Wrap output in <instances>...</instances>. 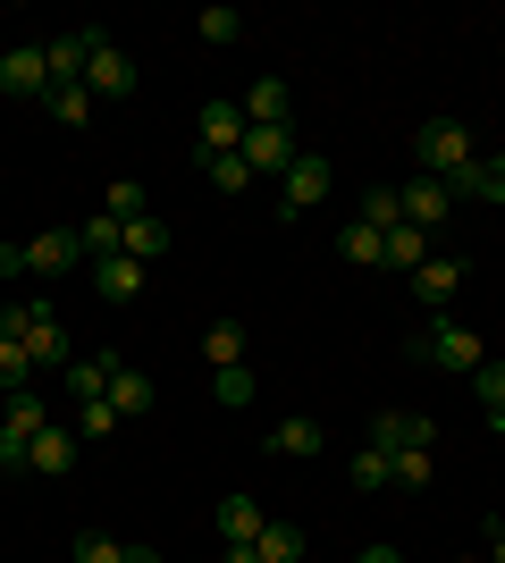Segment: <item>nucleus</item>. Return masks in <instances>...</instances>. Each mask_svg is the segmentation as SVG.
Segmentation results:
<instances>
[{"mask_svg":"<svg viewBox=\"0 0 505 563\" xmlns=\"http://www.w3.org/2000/svg\"><path fill=\"white\" fill-rule=\"evenodd\" d=\"M194 34H202V43H237V34H244V18L228 9V0H219V9H202V18H194Z\"/></svg>","mask_w":505,"mask_h":563,"instance_id":"72a5a7b5","label":"nucleus"},{"mask_svg":"<svg viewBox=\"0 0 505 563\" xmlns=\"http://www.w3.org/2000/svg\"><path fill=\"white\" fill-rule=\"evenodd\" d=\"M329 186H337V168L320 161V152H295V168L278 177V211H320Z\"/></svg>","mask_w":505,"mask_h":563,"instance_id":"0eeeda50","label":"nucleus"},{"mask_svg":"<svg viewBox=\"0 0 505 563\" xmlns=\"http://www.w3.org/2000/svg\"><path fill=\"white\" fill-rule=\"evenodd\" d=\"M354 488H362V496H380V488H387V454H380V446H362V454H354Z\"/></svg>","mask_w":505,"mask_h":563,"instance_id":"e433bc0d","label":"nucleus"},{"mask_svg":"<svg viewBox=\"0 0 505 563\" xmlns=\"http://www.w3.org/2000/svg\"><path fill=\"white\" fill-rule=\"evenodd\" d=\"M354 563H405V555H396V547H362Z\"/></svg>","mask_w":505,"mask_h":563,"instance_id":"a19ab883","label":"nucleus"},{"mask_svg":"<svg viewBox=\"0 0 505 563\" xmlns=\"http://www.w3.org/2000/svg\"><path fill=\"white\" fill-rule=\"evenodd\" d=\"M110 371H119V353H76L68 371H59V387H68V404H76V412L110 396Z\"/></svg>","mask_w":505,"mask_h":563,"instance_id":"ddd939ff","label":"nucleus"},{"mask_svg":"<svg viewBox=\"0 0 505 563\" xmlns=\"http://www.w3.org/2000/svg\"><path fill=\"white\" fill-rule=\"evenodd\" d=\"M481 563H505V521L488 530V555H481Z\"/></svg>","mask_w":505,"mask_h":563,"instance_id":"79ce46f5","label":"nucleus"},{"mask_svg":"<svg viewBox=\"0 0 505 563\" xmlns=\"http://www.w3.org/2000/svg\"><path fill=\"white\" fill-rule=\"evenodd\" d=\"M211 396L228 404V412H244V404H253V371H244V362L237 371H211Z\"/></svg>","mask_w":505,"mask_h":563,"instance_id":"2f4dec72","label":"nucleus"},{"mask_svg":"<svg viewBox=\"0 0 505 563\" xmlns=\"http://www.w3.org/2000/svg\"><path fill=\"white\" fill-rule=\"evenodd\" d=\"M371 446L380 454H438V421L430 412H380V421H371Z\"/></svg>","mask_w":505,"mask_h":563,"instance_id":"6e6552de","label":"nucleus"},{"mask_svg":"<svg viewBox=\"0 0 505 563\" xmlns=\"http://www.w3.org/2000/svg\"><path fill=\"white\" fill-rule=\"evenodd\" d=\"M202 177H211L219 194H244V186H253V168H244L237 152H211V161H202Z\"/></svg>","mask_w":505,"mask_h":563,"instance_id":"c756f323","label":"nucleus"},{"mask_svg":"<svg viewBox=\"0 0 505 563\" xmlns=\"http://www.w3.org/2000/svg\"><path fill=\"white\" fill-rule=\"evenodd\" d=\"M76 438H119V412H110V404H85V412H76Z\"/></svg>","mask_w":505,"mask_h":563,"instance_id":"58836bf2","label":"nucleus"},{"mask_svg":"<svg viewBox=\"0 0 505 563\" xmlns=\"http://www.w3.org/2000/svg\"><path fill=\"white\" fill-rule=\"evenodd\" d=\"M472 396H481L488 429H497V421H505V362H481V371H472Z\"/></svg>","mask_w":505,"mask_h":563,"instance_id":"a878e982","label":"nucleus"},{"mask_svg":"<svg viewBox=\"0 0 505 563\" xmlns=\"http://www.w3.org/2000/svg\"><path fill=\"white\" fill-rule=\"evenodd\" d=\"M85 93H94V101H127V93H135V59H127L119 43H94V59H85Z\"/></svg>","mask_w":505,"mask_h":563,"instance_id":"9d476101","label":"nucleus"},{"mask_svg":"<svg viewBox=\"0 0 505 563\" xmlns=\"http://www.w3.org/2000/svg\"><path fill=\"white\" fill-rule=\"evenodd\" d=\"M421 261H430V235H421V228H387V269H405V278H413Z\"/></svg>","mask_w":505,"mask_h":563,"instance_id":"393cba45","label":"nucleus"},{"mask_svg":"<svg viewBox=\"0 0 505 563\" xmlns=\"http://www.w3.org/2000/svg\"><path fill=\"white\" fill-rule=\"evenodd\" d=\"M219 547H253V539H262V530H270V514H262V505H253V496H219Z\"/></svg>","mask_w":505,"mask_h":563,"instance_id":"f3484780","label":"nucleus"},{"mask_svg":"<svg viewBox=\"0 0 505 563\" xmlns=\"http://www.w3.org/2000/svg\"><path fill=\"white\" fill-rule=\"evenodd\" d=\"M76 563H127V547L101 539V530H76Z\"/></svg>","mask_w":505,"mask_h":563,"instance_id":"4c0bfd02","label":"nucleus"},{"mask_svg":"<svg viewBox=\"0 0 505 563\" xmlns=\"http://www.w3.org/2000/svg\"><path fill=\"white\" fill-rule=\"evenodd\" d=\"M430 454H387V488H430Z\"/></svg>","mask_w":505,"mask_h":563,"instance_id":"473e14b6","label":"nucleus"},{"mask_svg":"<svg viewBox=\"0 0 505 563\" xmlns=\"http://www.w3.org/2000/svg\"><path fill=\"white\" fill-rule=\"evenodd\" d=\"M244 353H253V336H244V320H211V329H202V362H211V371H237Z\"/></svg>","mask_w":505,"mask_h":563,"instance_id":"4be33fe9","label":"nucleus"},{"mask_svg":"<svg viewBox=\"0 0 505 563\" xmlns=\"http://www.w3.org/2000/svg\"><path fill=\"white\" fill-rule=\"evenodd\" d=\"M497 429H505V421H497Z\"/></svg>","mask_w":505,"mask_h":563,"instance_id":"49530a36","label":"nucleus"},{"mask_svg":"<svg viewBox=\"0 0 505 563\" xmlns=\"http://www.w3.org/2000/svg\"><path fill=\"white\" fill-rule=\"evenodd\" d=\"M168 244H177V235H168V219H127V261H168Z\"/></svg>","mask_w":505,"mask_h":563,"instance_id":"5701e85b","label":"nucleus"},{"mask_svg":"<svg viewBox=\"0 0 505 563\" xmlns=\"http://www.w3.org/2000/svg\"><path fill=\"white\" fill-rule=\"evenodd\" d=\"M237 101H244V126H295V93H287V76H253Z\"/></svg>","mask_w":505,"mask_h":563,"instance_id":"f8f14e48","label":"nucleus"},{"mask_svg":"<svg viewBox=\"0 0 505 563\" xmlns=\"http://www.w3.org/2000/svg\"><path fill=\"white\" fill-rule=\"evenodd\" d=\"M244 143V101L237 93H211L202 118H194V161H211V152H237Z\"/></svg>","mask_w":505,"mask_h":563,"instance_id":"39448f33","label":"nucleus"},{"mask_svg":"<svg viewBox=\"0 0 505 563\" xmlns=\"http://www.w3.org/2000/svg\"><path fill=\"white\" fill-rule=\"evenodd\" d=\"M0 51H9V34H0Z\"/></svg>","mask_w":505,"mask_h":563,"instance_id":"a18cd8bd","label":"nucleus"},{"mask_svg":"<svg viewBox=\"0 0 505 563\" xmlns=\"http://www.w3.org/2000/svg\"><path fill=\"white\" fill-rule=\"evenodd\" d=\"M0 278H34V269H25V244H0Z\"/></svg>","mask_w":505,"mask_h":563,"instance_id":"ea45409f","label":"nucleus"},{"mask_svg":"<svg viewBox=\"0 0 505 563\" xmlns=\"http://www.w3.org/2000/svg\"><path fill=\"white\" fill-rule=\"evenodd\" d=\"M18 387H34V362H25V345L9 329H0V396H18Z\"/></svg>","mask_w":505,"mask_h":563,"instance_id":"bb28decb","label":"nucleus"},{"mask_svg":"<svg viewBox=\"0 0 505 563\" xmlns=\"http://www.w3.org/2000/svg\"><path fill=\"white\" fill-rule=\"evenodd\" d=\"M127 563H161V547H127Z\"/></svg>","mask_w":505,"mask_h":563,"instance_id":"37998d69","label":"nucleus"},{"mask_svg":"<svg viewBox=\"0 0 505 563\" xmlns=\"http://www.w3.org/2000/svg\"><path fill=\"white\" fill-rule=\"evenodd\" d=\"M9 429H18V438L51 429V412H43V396H34V387H18V396H9Z\"/></svg>","mask_w":505,"mask_h":563,"instance_id":"7c9ffc66","label":"nucleus"},{"mask_svg":"<svg viewBox=\"0 0 505 563\" xmlns=\"http://www.w3.org/2000/svg\"><path fill=\"white\" fill-rule=\"evenodd\" d=\"M76 429H34V446H25V471H43V479H68L76 471Z\"/></svg>","mask_w":505,"mask_h":563,"instance_id":"dca6fc26","label":"nucleus"},{"mask_svg":"<svg viewBox=\"0 0 505 563\" xmlns=\"http://www.w3.org/2000/svg\"><path fill=\"white\" fill-rule=\"evenodd\" d=\"M396 211H405V228L438 235L447 219H455V186H438V177H421V168H413L405 186H396Z\"/></svg>","mask_w":505,"mask_h":563,"instance_id":"20e7f679","label":"nucleus"},{"mask_svg":"<svg viewBox=\"0 0 505 563\" xmlns=\"http://www.w3.org/2000/svg\"><path fill=\"white\" fill-rule=\"evenodd\" d=\"M472 202H505V152H481V177H472Z\"/></svg>","mask_w":505,"mask_h":563,"instance_id":"c9c22d12","label":"nucleus"},{"mask_svg":"<svg viewBox=\"0 0 505 563\" xmlns=\"http://www.w3.org/2000/svg\"><path fill=\"white\" fill-rule=\"evenodd\" d=\"M0 421H9V396H0Z\"/></svg>","mask_w":505,"mask_h":563,"instance_id":"c03bdc74","label":"nucleus"},{"mask_svg":"<svg viewBox=\"0 0 505 563\" xmlns=\"http://www.w3.org/2000/svg\"><path fill=\"white\" fill-rule=\"evenodd\" d=\"M25 269H34V278H68V269H85V253H76V228H43L34 244H25Z\"/></svg>","mask_w":505,"mask_h":563,"instance_id":"4468645a","label":"nucleus"},{"mask_svg":"<svg viewBox=\"0 0 505 563\" xmlns=\"http://www.w3.org/2000/svg\"><path fill=\"white\" fill-rule=\"evenodd\" d=\"M51 118H59V126H85V118H94V93H85V85H51Z\"/></svg>","mask_w":505,"mask_h":563,"instance_id":"cd10ccee","label":"nucleus"},{"mask_svg":"<svg viewBox=\"0 0 505 563\" xmlns=\"http://www.w3.org/2000/svg\"><path fill=\"white\" fill-rule=\"evenodd\" d=\"M101 404H110L119 421H144L152 404H161V387H152V378L135 371V362H119V371H110V396H101Z\"/></svg>","mask_w":505,"mask_h":563,"instance_id":"2eb2a0df","label":"nucleus"},{"mask_svg":"<svg viewBox=\"0 0 505 563\" xmlns=\"http://www.w3.org/2000/svg\"><path fill=\"white\" fill-rule=\"evenodd\" d=\"M253 563H304V521H270L253 539Z\"/></svg>","mask_w":505,"mask_h":563,"instance_id":"b1692460","label":"nucleus"},{"mask_svg":"<svg viewBox=\"0 0 505 563\" xmlns=\"http://www.w3.org/2000/svg\"><path fill=\"white\" fill-rule=\"evenodd\" d=\"M337 261H354V269H387V235L371 228V219H354V228H337Z\"/></svg>","mask_w":505,"mask_h":563,"instance_id":"412c9836","label":"nucleus"},{"mask_svg":"<svg viewBox=\"0 0 505 563\" xmlns=\"http://www.w3.org/2000/svg\"><path fill=\"white\" fill-rule=\"evenodd\" d=\"M413 168L438 177V186H455V194H472V177H481V143H472L463 118H421V135H413Z\"/></svg>","mask_w":505,"mask_h":563,"instance_id":"f257e3e1","label":"nucleus"},{"mask_svg":"<svg viewBox=\"0 0 505 563\" xmlns=\"http://www.w3.org/2000/svg\"><path fill=\"white\" fill-rule=\"evenodd\" d=\"M0 93H18V101H43L51 93L43 43H9V51H0Z\"/></svg>","mask_w":505,"mask_h":563,"instance_id":"1a4fd4ad","label":"nucleus"},{"mask_svg":"<svg viewBox=\"0 0 505 563\" xmlns=\"http://www.w3.org/2000/svg\"><path fill=\"white\" fill-rule=\"evenodd\" d=\"M295 152H304V135H295V126H244V143H237V161L253 168V177H287Z\"/></svg>","mask_w":505,"mask_h":563,"instance_id":"423d86ee","label":"nucleus"},{"mask_svg":"<svg viewBox=\"0 0 505 563\" xmlns=\"http://www.w3.org/2000/svg\"><path fill=\"white\" fill-rule=\"evenodd\" d=\"M0 329L25 345L34 371H68V362H76V345H68V329L51 320V303H0Z\"/></svg>","mask_w":505,"mask_h":563,"instance_id":"f03ea898","label":"nucleus"},{"mask_svg":"<svg viewBox=\"0 0 505 563\" xmlns=\"http://www.w3.org/2000/svg\"><path fill=\"white\" fill-rule=\"evenodd\" d=\"M320 438H329V429H320V421H304V412H287V421H278V429H270V438H262V446L278 454V463H312V454H320Z\"/></svg>","mask_w":505,"mask_h":563,"instance_id":"a211bd4d","label":"nucleus"},{"mask_svg":"<svg viewBox=\"0 0 505 563\" xmlns=\"http://www.w3.org/2000/svg\"><path fill=\"white\" fill-rule=\"evenodd\" d=\"M101 211L119 219V228H127V219H152V194L135 186V177H119V186H110V202H101Z\"/></svg>","mask_w":505,"mask_h":563,"instance_id":"c85d7f7f","label":"nucleus"},{"mask_svg":"<svg viewBox=\"0 0 505 563\" xmlns=\"http://www.w3.org/2000/svg\"><path fill=\"white\" fill-rule=\"evenodd\" d=\"M463 278H472V261H463V253H430L421 269H413V295H421L430 311H447V303H455V286H463Z\"/></svg>","mask_w":505,"mask_h":563,"instance_id":"9b49d317","label":"nucleus"},{"mask_svg":"<svg viewBox=\"0 0 505 563\" xmlns=\"http://www.w3.org/2000/svg\"><path fill=\"white\" fill-rule=\"evenodd\" d=\"M76 253H85V269L94 261H110V253H127V228L110 211H94V219H76Z\"/></svg>","mask_w":505,"mask_h":563,"instance_id":"aec40b11","label":"nucleus"},{"mask_svg":"<svg viewBox=\"0 0 505 563\" xmlns=\"http://www.w3.org/2000/svg\"><path fill=\"white\" fill-rule=\"evenodd\" d=\"M362 219H371V228H405V211H396V186H371V194H362Z\"/></svg>","mask_w":505,"mask_h":563,"instance_id":"f704fd0d","label":"nucleus"},{"mask_svg":"<svg viewBox=\"0 0 505 563\" xmlns=\"http://www.w3.org/2000/svg\"><path fill=\"white\" fill-rule=\"evenodd\" d=\"M413 353H430L438 371H463V378H472V371H481V362H488V345H481V329H463V320H447V311H438L430 329L413 336Z\"/></svg>","mask_w":505,"mask_h":563,"instance_id":"7ed1b4c3","label":"nucleus"},{"mask_svg":"<svg viewBox=\"0 0 505 563\" xmlns=\"http://www.w3.org/2000/svg\"><path fill=\"white\" fill-rule=\"evenodd\" d=\"M94 295L101 303H135V295H144V261H127V253L94 261Z\"/></svg>","mask_w":505,"mask_h":563,"instance_id":"6ab92c4d","label":"nucleus"}]
</instances>
